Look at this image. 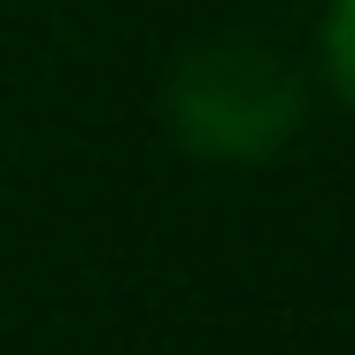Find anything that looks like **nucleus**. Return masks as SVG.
<instances>
[{
    "label": "nucleus",
    "mask_w": 355,
    "mask_h": 355,
    "mask_svg": "<svg viewBox=\"0 0 355 355\" xmlns=\"http://www.w3.org/2000/svg\"><path fill=\"white\" fill-rule=\"evenodd\" d=\"M324 70H332L340 101L355 108V0H332V16H324Z\"/></svg>",
    "instance_id": "obj_2"
},
{
    "label": "nucleus",
    "mask_w": 355,
    "mask_h": 355,
    "mask_svg": "<svg viewBox=\"0 0 355 355\" xmlns=\"http://www.w3.org/2000/svg\"><path fill=\"white\" fill-rule=\"evenodd\" d=\"M170 132L186 139V155L201 162H270L309 116V93L293 78V62L278 46L248 39V31H216L201 46L178 54V70L162 85Z\"/></svg>",
    "instance_id": "obj_1"
}]
</instances>
